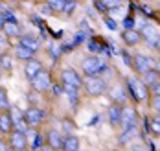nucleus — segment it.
<instances>
[{
	"mask_svg": "<svg viewBox=\"0 0 160 151\" xmlns=\"http://www.w3.org/2000/svg\"><path fill=\"white\" fill-rule=\"evenodd\" d=\"M107 61L103 57H98V55H88L83 59V72L87 78H99L101 72L107 70Z\"/></svg>",
	"mask_w": 160,
	"mask_h": 151,
	"instance_id": "obj_1",
	"label": "nucleus"
},
{
	"mask_svg": "<svg viewBox=\"0 0 160 151\" xmlns=\"http://www.w3.org/2000/svg\"><path fill=\"white\" fill-rule=\"evenodd\" d=\"M127 88H129V94L134 101H145L149 98V88L145 87L138 78H129L127 79Z\"/></svg>",
	"mask_w": 160,
	"mask_h": 151,
	"instance_id": "obj_2",
	"label": "nucleus"
},
{
	"mask_svg": "<svg viewBox=\"0 0 160 151\" xmlns=\"http://www.w3.org/2000/svg\"><path fill=\"white\" fill-rule=\"evenodd\" d=\"M155 59L153 57H149V55H144V53H136L134 57H132V68L138 72V74H147L149 70H155Z\"/></svg>",
	"mask_w": 160,
	"mask_h": 151,
	"instance_id": "obj_3",
	"label": "nucleus"
},
{
	"mask_svg": "<svg viewBox=\"0 0 160 151\" xmlns=\"http://www.w3.org/2000/svg\"><path fill=\"white\" fill-rule=\"evenodd\" d=\"M83 87H85V90H87V94L88 96H101L105 90H107V83L101 79V78H87V79H83Z\"/></svg>",
	"mask_w": 160,
	"mask_h": 151,
	"instance_id": "obj_4",
	"label": "nucleus"
},
{
	"mask_svg": "<svg viewBox=\"0 0 160 151\" xmlns=\"http://www.w3.org/2000/svg\"><path fill=\"white\" fill-rule=\"evenodd\" d=\"M140 35H142V41H145L149 46H157V43L160 41V32L157 30V26H153L151 22H145L144 28H142V32H140Z\"/></svg>",
	"mask_w": 160,
	"mask_h": 151,
	"instance_id": "obj_5",
	"label": "nucleus"
},
{
	"mask_svg": "<svg viewBox=\"0 0 160 151\" xmlns=\"http://www.w3.org/2000/svg\"><path fill=\"white\" fill-rule=\"evenodd\" d=\"M32 87L37 92H46L48 88H52V78H50V74L46 70H41L32 79Z\"/></svg>",
	"mask_w": 160,
	"mask_h": 151,
	"instance_id": "obj_6",
	"label": "nucleus"
},
{
	"mask_svg": "<svg viewBox=\"0 0 160 151\" xmlns=\"http://www.w3.org/2000/svg\"><path fill=\"white\" fill-rule=\"evenodd\" d=\"M61 81L64 85H70V87H76V88H81L83 87V79L81 76L74 70V68H64L61 72Z\"/></svg>",
	"mask_w": 160,
	"mask_h": 151,
	"instance_id": "obj_7",
	"label": "nucleus"
},
{
	"mask_svg": "<svg viewBox=\"0 0 160 151\" xmlns=\"http://www.w3.org/2000/svg\"><path fill=\"white\" fill-rule=\"evenodd\" d=\"M136 122H138L136 111L132 107H123L122 109V118H120V125L123 129H131V127H136Z\"/></svg>",
	"mask_w": 160,
	"mask_h": 151,
	"instance_id": "obj_8",
	"label": "nucleus"
},
{
	"mask_svg": "<svg viewBox=\"0 0 160 151\" xmlns=\"http://www.w3.org/2000/svg\"><path fill=\"white\" fill-rule=\"evenodd\" d=\"M44 116H46V113H44L42 109H37V107H30V109L24 113V120H26V123H28L30 127H37V125L42 122Z\"/></svg>",
	"mask_w": 160,
	"mask_h": 151,
	"instance_id": "obj_9",
	"label": "nucleus"
},
{
	"mask_svg": "<svg viewBox=\"0 0 160 151\" xmlns=\"http://www.w3.org/2000/svg\"><path fill=\"white\" fill-rule=\"evenodd\" d=\"M46 140H48V148H52L53 151H59L63 149V142H64V136L57 129H52L48 131V136H46Z\"/></svg>",
	"mask_w": 160,
	"mask_h": 151,
	"instance_id": "obj_10",
	"label": "nucleus"
},
{
	"mask_svg": "<svg viewBox=\"0 0 160 151\" xmlns=\"http://www.w3.org/2000/svg\"><path fill=\"white\" fill-rule=\"evenodd\" d=\"M9 144L15 151H24L26 146H28V136L24 133H18V131H13L11 133V138H9Z\"/></svg>",
	"mask_w": 160,
	"mask_h": 151,
	"instance_id": "obj_11",
	"label": "nucleus"
},
{
	"mask_svg": "<svg viewBox=\"0 0 160 151\" xmlns=\"http://www.w3.org/2000/svg\"><path fill=\"white\" fill-rule=\"evenodd\" d=\"M41 70H42V63L37 61V59H32V61H28V63L24 65V74H26V78H28L30 81H32Z\"/></svg>",
	"mask_w": 160,
	"mask_h": 151,
	"instance_id": "obj_12",
	"label": "nucleus"
},
{
	"mask_svg": "<svg viewBox=\"0 0 160 151\" xmlns=\"http://www.w3.org/2000/svg\"><path fill=\"white\" fill-rule=\"evenodd\" d=\"M18 46H22V48H26V50L37 52L39 46H41V41H39L37 37H33V35H20V44H18Z\"/></svg>",
	"mask_w": 160,
	"mask_h": 151,
	"instance_id": "obj_13",
	"label": "nucleus"
},
{
	"mask_svg": "<svg viewBox=\"0 0 160 151\" xmlns=\"http://www.w3.org/2000/svg\"><path fill=\"white\" fill-rule=\"evenodd\" d=\"M122 39H123V43H125L127 46H136V44L142 43V35H140V32H136V30H127V32H123Z\"/></svg>",
	"mask_w": 160,
	"mask_h": 151,
	"instance_id": "obj_14",
	"label": "nucleus"
},
{
	"mask_svg": "<svg viewBox=\"0 0 160 151\" xmlns=\"http://www.w3.org/2000/svg\"><path fill=\"white\" fill-rule=\"evenodd\" d=\"M140 81H142L149 90H151V88H155V87L160 83V76H158V72H157V70H149L147 74L142 76V79H140Z\"/></svg>",
	"mask_w": 160,
	"mask_h": 151,
	"instance_id": "obj_15",
	"label": "nucleus"
},
{
	"mask_svg": "<svg viewBox=\"0 0 160 151\" xmlns=\"http://www.w3.org/2000/svg\"><path fill=\"white\" fill-rule=\"evenodd\" d=\"M0 133L4 134L13 133V122H11V116H9V111L0 113Z\"/></svg>",
	"mask_w": 160,
	"mask_h": 151,
	"instance_id": "obj_16",
	"label": "nucleus"
},
{
	"mask_svg": "<svg viewBox=\"0 0 160 151\" xmlns=\"http://www.w3.org/2000/svg\"><path fill=\"white\" fill-rule=\"evenodd\" d=\"M122 105H116V103H112L111 107H109V122H111V125H120V118H122Z\"/></svg>",
	"mask_w": 160,
	"mask_h": 151,
	"instance_id": "obj_17",
	"label": "nucleus"
},
{
	"mask_svg": "<svg viewBox=\"0 0 160 151\" xmlns=\"http://www.w3.org/2000/svg\"><path fill=\"white\" fill-rule=\"evenodd\" d=\"M63 149L64 151H79V138H78L76 134H68V136H64Z\"/></svg>",
	"mask_w": 160,
	"mask_h": 151,
	"instance_id": "obj_18",
	"label": "nucleus"
},
{
	"mask_svg": "<svg viewBox=\"0 0 160 151\" xmlns=\"http://www.w3.org/2000/svg\"><path fill=\"white\" fill-rule=\"evenodd\" d=\"M111 98H112V101L116 103V105H122L123 107V103L127 101V96H125V90L122 88V87H114L111 90Z\"/></svg>",
	"mask_w": 160,
	"mask_h": 151,
	"instance_id": "obj_19",
	"label": "nucleus"
},
{
	"mask_svg": "<svg viewBox=\"0 0 160 151\" xmlns=\"http://www.w3.org/2000/svg\"><path fill=\"white\" fill-rule=\"evenodd\" d=\"M2 32L8 37H20V26H18V22H6Z\"/></svg>",
	"mask_w": 160,
	"mask_h": 151,
	"instance_id": "obj_20",
	"label": "nucleus"
},
{
	"mask_svg": "<svg viewBox=\"0 0 160 151\" xmlns=\"http://www.w3.org/2000/svg\"><path fill=\"white\" fill-rule=\"evenodd\" d=\"M136 133H138V129H136V127L123 129V133L118 136V144H120V146H125V144H129V142H131V138H132Z\"/></svg>",
	"mask_w": 160,
	"mask_h": 151,
	"instance_id": "obj_21",
	"label": "nucleus"
},
{
	"mask_svg": "<svg viewBox=\"0 0 160 151\" xmlns=\"http://www.w3.org/2000/svg\"><path fill=\"white\" fill-rule=\"evenodd\" d=\"M33 55H35V52L32 50H26V48H22V46H17L15 48V57L17 59H20V61H32L33 59Z\"/></svg>",
	"mask_w": 160,
	"mask_h": 151,
	"instance_id": "obj_22",
	"label": "nucleus"
},
{
	"mask_svg": "<svg viewBox=\"0 0 160 151\" xmlns=\"http://www.w3.org/2000/svg\"><path fill=\"white\" fill-rule=\"evenodd\" d=\"M46 6H48L52 11H59V13H63L64 11V4H66V0H48V2H44Z\"/></svg>",
	"mask_w": 160,
	"mask_h": 151,
	"instance_id": "obj_23",
	"label": "nucleus"
},
{
	"mask_svg": "<svg viewBox=\"0 0 160 151\" xmlns=\"http://www.w3.org/2000/svg\"><path fill=\"white\" fill-rule=\"evenodd\" d=\"M9 107H11V103H9V98H8V92H6V88L0 87V109L8 111Z\"/></svg>",
	"mask_w": 160,
	"mask_h": 151,
	"instance_id": "obj_24",
	"label": "nucleus"
},
{
	"mask_svg": "<svg viewBox=\"0 0 160 151\" xmlns=\"http://www.w3.org/2000/svg\"><path fill=\"white\" fill-rule=\"evenodd\" d=\"M87 46H88V50L90 52H105V46H103V44H99V43H98L96 39H87Z\"/></svg>",
	"mask_w": 160,
	"mask_h": 151,
	"instance_id": "obj_25",
	"label": "nucleus"
},
{
	"mask_svg": "<svg viewBox=\"0 0 160 151\" xmlns=\"http://www.w3.org/2000/svg\"><path fill=\"white\" fill-rule=\"evenodd\" d=\"M149 129H151L155 134H160V116L149 120Z\"/></svg>",
	"mask_w": 160,
	"mask_h": 151,
	"instance_id": "obj_26",
	"label": "nucleus"
},
{
	"mask_svg": "<svg viewBox=\"0 0 160 151\" xmlns=\"http://www.w3.org/2000/svg\"><path fill=\"white\" fill-rule=\"evenodd\" d=\"M76 8H78V2H72V0H66V4H64V11L66 15H70V13H74L76 11Z\"/></svg>",
	"mask_w": 160,
	"mask_h": 151,
	"instance_id": "obj_27",
	"label": "nucleus"
},
{
	"mask_svg": "<svg viewBox=\"0 0 160 151\" xmlns=\"http://www.w3.org/2000/svg\"><path fill=\"white\" fill-rule=\"evenodd\" d=\"M94 6L98 11H109V0H98L94 2Z\"/></svg>",
	"mask_w": 160,
	"mask_h": 151,
	"instance_id": "obj_28",
	"label": "nucleus"
},
{
	"mask_svg": "<svg viewBox=\"0 0 160 151\" xmlns=\"http://www.w3.org/2000/svg\"><path fill=\"white\" fill-rule=\"evenodd\" d=\"M123 26H125V32H127V30H134V18L125 17L123 18Z\"/></svg>",
	"mask_w": 160,
	"mask_h": 151,
	"instance_id": "obj_29",
	"label": "nucleus"
},
{
	"mask_svg": "<svg viewBox=\"0 0 160 151\" xmlns=\"http://www.w3.org/2000/svg\"><path fill=\"white\" fill-rule=\"evenodd\" d=\"M79 26H81V30H83V33H85V35H94L92 28H90V26H88V24H87L85 20H81V22H79Z\"/></svg>",
	"mask_w": 160,
	"mask_h": 151,
	"instance_id": "obj_30",
	"label": "nucleus"
},
{
	"mask_svg": "<svg viewBox=\"0 0 160 151\" xmlns=\"http://www.w3.org/2000/svg\"><path fill=\"white\" fill-rule=\"evenodd\" d=\"M151 107L158 113V116H160V98L158 96H153V100H151Z\"/></svg>",
	"mask_w": 160,
	"mask_h": 151,
	"instance_id": "obj_31",
	"label": "nucleus"
},
{
	"mask_svg": "<svg viewBox=\"0 0 160 151\" xmlns=\"http://www.w3.org/2000/svg\"><path fill=\"white\" fill-rule=\"evenodd\" d=\"M0 65H2V67L6 68V70H9V68L13 67V65H11V59H8V57H2V61H0Z\"/></svg>",
	"mask_w": 160,
	"mask_h": 151,
	"instance_id": "obj_32",
	"label": "nucleus"
},
{
	"mask_svg": "<svg viewBox=\"0 0 160 151\" xmlns=\"http://www.w3.org/2000/svg\"><path fill=\"white\" fill-rule=\"evenodd\" d=\"M52 90L55 96H61L63 94V85H52Z\"/></svg>",
	"mask_w": 160,
	"mask_h": 151,
	"instance_id": "obj_33",
	"label": "nucleus"
},
{
	"mask_svg": "<svg viewBox=\"0 0 160 151\" xmlns=\"http://www.w3.org/2000/svg\"><path fill=\"white\" fill-rule=\"evenodd\" d=\"M132 151H151L147 146H144V144H134L132 146Z\"/></svg>",
	"mask_w": 160,
	"mask_h": 151,
	"instance_id": "obj_34",
	"label": "nucleus"
},
{
	"mask_svg": "<svg viewBox=\"0 0 160 151\" xmlns=\"http://www.w3.org/2000/svg\"><path fill=\"white\" fill-rule=\"evenodd\" d=\"M122 55H123V61H125V65H127V67H132V57H131L129 53H125V52H123Z\"/></svg>",
	"mask_w": 160,
	"mask_h": 151,
	"instance_id": "obj_35",
	"label": "nucleus"
},
{
	"mask_svg": "<svg viewBox=\"0 0 160 151\" xmlns=\"http://www.w3.org/2000/svg\"><path fill=\"white\" fill-rule=\"evenodd\" d=\"M149 92H151V94H153V96H158V98H160V83L157 85V87H155V88H151V90H149Z\"/></svg>",
	"mask_w": 160,
	"mask_h": 151,
	"instance_id": "obj_36",
	"label": "nucleus"
},
{
	"mask_svg": "<svg viewBox=\"0 0 160 151\" xmlns=\"http://www.w3.org/2000/svg\"><path fill=\"white\" fill-rule=\"evenodd\" d=\"M41 11H42L44 15H50V13H53V11L50 9V8H48V6H46V4H42V8H41Z\"/></svg>",
	"mask_w": 160,
	"mask_h": 151,
	"instance_id": "obj_37",
	"label": "nucleus"
},
{
	"mask_svg": "<svg viewBox=\"0 0 160 151\" xmlns=\"http://www.w3.org/2000/svg\"><path fill=\"white\" fill-rule=\"evenodd\" d=\"M105 22H107V26H109L111 30H116V24L112 22V18H105Z\"/></svg>",
	"mask_w": 160,
	"mask_h": 151,
	"instance_id": "obj_38",
	"label": "nucleus"
},
{
	"mask_svg": "<svg viewBox=\"0 0 160 151\" xmlns=\"http://www.w3.org/2000/svg\"><path fill=\"white\" fill-rule=\"evenodd\" d=\"M0 151H8V144L4 140H0Z\"/></svg>",
	"mask_w": 160,
	"mask_h": 151,
	"instance_id": "obj_39",
	"label": "nucleus"
},
{
	"mask_svg": "<svg viewBox=\"0 0 160 151\" xmlns=\"http://www.w3.org/2000/svg\"><path fill=\"white\" fill-rule=\"evenodd\" d=\"M4 24H6V18H4L2 11H0V28H4Z\"/></svg>",
	"mask_w": 160,
	"mask_h": 151,
	"instance_id": "obj_40",
	"label": "nucleus"
},
{
	"mask_svg": "<svg viewBox=\"0 0 160 151\" xmlns=\"http://www.w3.org/2000/svg\"><path fill=\"white\" fill-rule=\"evenodd\" d=\"M155 70L158 72V76H160V59H158V61H157V63H155Z\"/></svg>",
	"mask_w": 160,
	"mask_h": 151,
	"instance_id": "obj_41",
	"label": "nucleus"
},
{
	"mask_svg": "<svg viewBox=\"0 0 160 151\" xmlns=\"http://www.w3.org/2000/svg\"><path fill=\"white\" fill-rule=\"evenodd\" d=\"M41 151H53V149H52V148H42Z\"/></svg>",
	"mask_w": 160,
	"mask_h": 151,
	"instance_id": "obj_42",
	"label": "nucleus"
},
{
	"mask_svg": "<svg viewBox=\"0 0 160 151\" xmlns=\"http://www.w3.org/2000/svg\"><path fill=\"white\" fill-rule=\"evenodd\" d=\"M155 48H157V50L160 52V41H158V43H157V46H155Z\"/></svg>",
	"mask_w": 160,
	"mask_h": 151,
	"instance_id": "obj_43",
	"label": "nucleus"
},
{
	"mask_svg": "<svg viewBox=\"0 0 160 151\" xmlns=\"http://www.w3.org/2000/svg\"><path fill=\"white\" fill-rule=\"evenodd\" d=\"M0 11H4V4L2 2H0Z\"/></svg>",
	"mask_w": 160,
	"mask_h": 151,
	"instance_id": "obj_44",
	"label": "nucleus"
},
{
	"mask_svg": "<svg viewBox=\"0 0 160 151\" xmlns=\"http://www.w3.org/2000/svg\"><path fill=\"white\" fill-rule=\"evenodd\" d=\"M8 151H15V149H13V148H8Z\"/></svg>",
	"mask_w": 160,
	"mask_h": 151,
	"instance_id": "obj_45",
	"label": "nucleus"
}]
</instances>
